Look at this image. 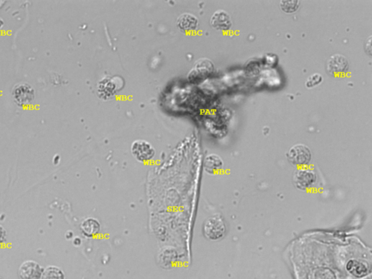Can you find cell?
Wrapping results in <instances>:
<instances>
[{
    "label": "cell",
    "mask_w": 372,
    "mask_h": 279,
    "mask_svg": "<svg viewBox=\"0 0 372 279\" xmlns=\"http://www.w3.org/2000/svg\"><path fill=\"white\" fill-rule=\"evenodd\" d=\"M41 279H65V273L59 267L50 265L44 269Z\"/></svg>",
    "instance_id": "obj_14"
},
{
    "label": "cell",
    "mask_w": 372,
    "mask_h": 279,
    "mask_svg": "<svg viewBox=\"0 0 372 279\" xmlns=\"http://www.w3.org/2000/svg\"><path fill=\"white\" fill-rule=\"evenodd\" d=\"M210 24L216 30L226 32L230 30L233 22L229 13L224 10H218L213 13L210 19Z\"/></svg>",
    "instance_id": "obj_9"
},
{
    "label": "cell",
    "mask_w": 372,
    "mask_h": 279,
    "mask_svg": "<svg viewBox=\"0 0 372 279\" xmlns=\"http://www.w3.org/2000/svg\"><path fill=\"white\" fill-rule=\"evenodd\" d=\"M286 157L291 165L300 168L308 167L312 159L311 149L304 144H296L290 148Z\"/></svg>",
    "instance_id": "obj_2"
},
{
    "label": "cell",
    "mask_w": 372,
    "mask_h": 279,
    "mask_svg": "<svg viewBox=\"0 0 372 279\" xmlns=\"http://www.w3.org/2000/svg\"><path fill=\"white\" fill-rule=\"evenodd\" d=\"M7 239V231L2 225H0V244L6 242Z\"/></svg>",
    "instance_id": "obj_17"
},
{
    "label": "cell",
    "mask_w": 372,
    "mask_h": 279,
    "mask_svg": "<svg viewBox=\"0 0 372 279\" xmlns=\"http://www.w3.org/2000/svg\"><path fill=\"white\" fill-rule=\"evenodd\" d=\"M328 73L333 77H342L349 69V62L346 57L340 54H335L329 57L327 63Z\"/></svg>",
    "instance_id": "obj_7"
},
{
    "label": "cell",
    "mask_w": 372,
    "mask_h": 279,
    "mask_svg": "<svg viewBox=\"0 0 372 279\" xmlns=\"http://www.w3.org/2000/svg\"><path fill=\"white\" fill-rule=\"evenodd\" d=\"M279 7L283 13L293 14L299 10L301 2L298 0H282L279 3Z\"/></svg>",
    "instance_id": "obj_15"
},
{
    "label": "cell",
    "mask_w": 372,
    "mask_h": 279,
    "mask_svg": "<svg viewBox=\"0 0 372 279\" xmlns=\"http://www.w3.org/2000/svg\"><path fill=\"white\" fill-rule=\"evenodd\" d=\"M0 279H1V278H0Z\"/></svg>",
    "instance_id": "obj_22"
},
{
    "label": "cell",
    "mask_w": 372,
    "mask_h": 279,
    "mask_svg": "<svg viewBox=\"0 0 372 279\" xmlns=\"http://www.w3.org/2000/svg\"><path fill=\"white\" fill-rule=\"evenodd\" d=\"M317 181V175L314 170L306 167H301L294 172L293 182L296 188L301 190H307L312 188Z\"/></svg>",
    "instance_id": "obj_6"
},
{
    "label": "cell",
    "mask_w": 372,
    "mask_h": 279,
    "mask_svg": "<svg viewBox=\"0 0 372 279\" xmlns=\"http://www.w3.org/2000/svg\"><path fill=\"white\" fill-rule=\"evenodd\" d=\"M346 269L349 273L357 278L366 276L369 270L366 263L357 260H349L346 265Z\"/></svg>",
    "instance_id": "obj_12"
},
{
    "label": "cell",
    "mask_w": 372,
    "mask_h": 279,
    "mask_svg": "<svg viewBox=\"0 0 372 279\" xmlns=\"http://www.w3.org/2000/svg\"><path fill=\"white\" fill-rule=\"evenodd\" d=\"M204 170L207 173L214 175L224 167V161L217 154H211L206 156L204 162Z\"/></svg>",
    "instance_id": "obj_11"
},
{
    "label": "cell",
    "mask_w": 372,
    "mask_h": 279,
    "mask_svg": "<svg viewBox=\"0 0 372 279\" xmlns=\"http://www.w3.org/2000/svg\"><path fill=\"white\" fill-rule=\"evenodd\" d=\"M323 78L322 75L319 73L314 74V75H311L306 82V88L311 89V88H316L318 85H320L322 83Z\"/></svg>",
    "instance_id": "obj_16"
},
{
    "label": "cell",
    "mask_w": 372,
    "mask_h": 279,
    "mask_svg": "<svg viewBox=\"0 0 372 279\" xmlns=\"http://www.w3.org/2000/svg\"><path fill=\"white\" fill-rule=\"evenodd\" d=\"M131 152L136 160L138 162H150L156 155V150L153 146L145 140H137L131 146Z\"/></svg>",
    "instance_id": "obj_5"
},
{
    "label": "cell",
    "mask_w": 372,
    "mask_h": 279,
    "mask_svg": "<svg viewBox=\"0 0 372 279\" xmlns=\"http://www.w3.org/2000/svg\"><path fill=\"white\" fill-rule=\"evenodd\" d=\"M73 245L76 246V247H79V246L81 245V244H82L81 239H80V237L73 238Z\"/></svg>",
    "instance_id": "obj_19"
},
{
    "label": "cell",
    "mask_w": 372,
    "mask_h": 279,
    "mask_svg": "<svg viewBox=\"0 0 372 279\" xmlns=\"http://www.w3.org/2000/svg\"><path fill=\"white\" fill-rule=\"evenodd\" d=\"M101 224L96 218H88L82 223L81 231L84 236L93 238L101 231Z\"/></svg>",
    "instance_id": "obj_13"
},
{
    "label": "cell",
    "mask_w": 372,
    "mask_h": 279,
    "mask_svg": "<svg viewBox=\"0 0 372 279\" xmlns=\"http://www.w3.org/2000/svg\"><path fill=\"white\" fill-rule=\"evenodd\" d=\"M3 25H4V21H3V20L1 19V17H0V29H2Z\"/></svg>",
    "instance_id": "obj_21"
},
{
    "label": "cell",
    "mask_w": 372,
    "mask_h": 279,
    "mask_svg": "<svg viewBox=\"0 0 372 279\" xmlns=\"http://www.w3.org/2000/svg\"><path fill=\"white\" fill-rule=\"evenodd\" d=\"M44 269L34 260H27L23 262L19 269L20 279H41Z\"/></svg>",
    "instance_id": "obj_8"
},
{
    "label": "cell",
    "mask_w": 372,
    "mask_h": 279,
    "mask_svg": "<svg viewBox=\"0 0 372 279\" xmlns=\"http://www.w3.org/2000/svg\"><path fill=\"white\" fill-rule=\"evenodd\" d=\"M226 233V223L219 215H214L206 220L203 226V234L210 241H218Z\"/></svg>",
    "instance_id": "obj_1"
},
{
    "label": "cell",
    "mask_w": 372,
    "mask_h": 279,
    "mask_svg": "<svg viewBox=\"0 0 372 279\" xmlns=\"http://www.w3.org/2000/svg\"><path fill=\"white\" fill-rule=\"evenodd\" d=\"M365 51L368 55H371V37L370 36L365 42Z\"/></svg>",
    "instance_id": "obj_18"
},
{
    "label": "cell",
    "mask_w": 372,
    "mask_h": 279,
    "mask_svg": "<svg viewBox=\"0 0 372 279\" xmlns=\"http://www.w3.org/2000/svg\"><path fill=\"white\" fill-rule=\"evenodd\" d=\"M12 96L15 103L20 107H26L35 100V90L28 83H20L13 88Z\"/></svg>",
    "instance_id": "obj_3"
},
{
    "label": "cell",
    "mask_w": 372,
    "mask_h": 279,
    "mask_svg": "<svg viewBox=\"0 0 372 279\" xmlns=\"http://www.w3.org/2000/svg\"><path fill=\"white\" fill-rule=\"evenodd\" d=\"M65 238H66L68 240H69V239H73V232L71 231H67L66 234L65 235Z\"/></svg>",
    "instance_id": "obj_20"
},
{
    "label": "cell",
    "mask_w": 372,
    "mask_h": 279,
    "mask_svg": "<svg viewBox=\"0 0 372 279\" xmlns=\"http://www.w3.org/2000/svg\"><path fill=\"white\" fill-rule=\"evenodd\" d=\"M214 65L209 59L202 58L197 60L188 75V80L193 83H202L212 75Z\"/></svg>",
    "instance_id": "obj_4"
},
{
    "label": "cell",
    "mask_w": 372,
    "mask_h": 279,
    "mask_svg": "<svg viewBox=\"0 0 372 279\" xmlns=\"http://www.w3.org/2000/svg\"><path fill=\"white\" fill-rule=\"evenodd\" d=\"M177 24L180 30L183 32H194L199 27V19L191 13H184L180 16Z\"/></svg>",
    "instance_id": "obj_10"
}]
</instances>
